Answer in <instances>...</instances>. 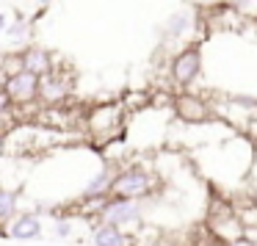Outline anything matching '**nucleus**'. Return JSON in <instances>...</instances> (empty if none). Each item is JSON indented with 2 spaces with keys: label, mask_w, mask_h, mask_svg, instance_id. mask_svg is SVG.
Listing matches in <instances>:
<instances>
[{
  "label": "nucleus",
  "mask_w": 257,
  "mask_h": 246,
  "mask_svg": "<svg viewBox=\"0 0 257 246\" xmlns=\"http://www.w3.org/2000/svg\"><path fill=\"white\" fill-rule=\"evenodd\" d=\"M174 111H177L180 119H185V122H191V125H199V122H207V119H210V105H207L202 97L188 94V91L174 97Z\"/></svg>",
  "instance_id": "0eeeda50"
},
{
  "label": "nucleus",
  "mask_w": 257,
  "mask_h": 246,
  "mask_svg": "<svg viewBox=\"0 0 257 246\" xmlns=\"http://www.w3.org/2000/svg\"><path fill=\"white\" fill-rule=\"evenodd\" d=\"M141 216H144V205H141V199H130V196H111L108 194L105 205H102L100 210V221H111L116 224V227H133V224L141 221Z\"/></svg>",
  "instance_id": "f03ea898"
},
{
  "label": "nucleus",
  "mask_w": 257,
  "mask_h": 246,
  "mask_svg": "<svg viewBox=\"0 0 257 246\" xmlns=\"http://www.w3.org/2000/svg\"><path fill=\"white\" fill-rule=\"evenodd\" d=\"M196 23H199V17H196L194 9L174 12L172 17L163 23V36H166V39H185V36H191V31H194Z\"/></svg>",
  "instance_id": "1a4fd4ad"
},
{
  "label": "nucleus",
  "mask_w": 257,
  "mask_h": 246,
  "mask_svg": "<svg viewBox=\"0 0 257 246\" xmlns=\"http://www.w3.org/2000/svg\"><path fill=\"white\" fill-rule=\"evenodd\" d=\"M31 23H34V17L17 14L14 20H9V28L3 31V34H6L12 42H28L31 39Z\"/></svg>",
  "instance_id": "4468645a"
},
{
  "label": "nucleus",
  "mask_w": 257,
  "mask_h": 246,
  "mask_svg": "<svg viewBox=\"0 0 257 246\" xmlns=\"http://www.w3.org/2000/svg\"><path fill=\"white\" fill-rule=\"evenodd\" d=\"M3 91L14 105H34V102H39V75L20 69L3 80Z\"/></svg>",
  "instance_id": "20e7f679"
},
{
  "label": "nucleus",
  "mask_w": 257,
  "mask_h": 246,
  "mask_svg": "<svg viewBox=\"0 0 257 246\" xmlns=\"http://www.w3.org/2000/svg\"><path fill=\"white\" fill-rule=\"evenodd\" d=\"M56 235L58 238H69L72 235V221L69 218H56Z\"/></svg>",
  "instance_id": "f3484780"
},
{
  "label": "nucleus",
  "mask_w": 257,
  "mask_h": 246,
  "mask_svg": "<svg viewBox=\"0 0 257 246\" xmlns=\"http://www.w3.org/2000/svg\"><path fill=\"white\" fill-rule=\"evenodd\" d=\"M34 3H36V6H39V9H47V6H50V3H56V0H34Z\"/></svg>",
  "instance_id": "412c9836"
},
{
  "label": "nucleus",
  "mask_w": 257,
  "mask_h": 246,
  "mask_svg": "<svg viewBox=\"0 0 257 246\" xmlns=\"http://www.w3.org/2000/svg\"><path fill=\"white\" fill-rule=\"evenodd\" d=\"M196 246H229V240H224V238H218L216 232H205L199 238V243Z\"/></svg>",
  "instance_id": "dca6fc26"
},
{
  "label": "nucleus",
  "mask_w": 257,
  "mask_h": 246,
  "mask_svg": "<svg viewBox=\"0 0 257 246\" xmlns=\"http://www.w3.org/2000/svg\"><path fill=\"white\" fill-rule=\"evenodd\" d=\"M194 9H213V6H218V3H224V0H188Z\"/></svg>",
  "instance_id": "6ab92c4d"
},
{
  "label": "nucleus",
  "mask_w": 257,
  "mask_h": 246,
  "mask_svg": "<svg viewBox=\"0 0 257 246\" xmlns=\"http://www.w3.org/2000/svg\"><path fill=\"white\" fill-rule=\"evenodd\" d=\"M152 188H155V174L141 169V166H127V169H119V172L113 174L108 194L111 196H130V199H144Z\"/></svg>",
  "instance_id": "f257e3e1"
},
{
  "label": "nucleus",
  "mask_w": 257,
  "mask_h": 246,
  "mask_svg": "<svg viewBox=\"0 0 257 246\" xmlns=\"http://www.w3.org/2000/svg\"><path fill=\"white\" fill-rule=\"evenodd\" d=\"M91 243L94 246H130V235L111 221H97L94 229H91Z\"/></svg>",
  "instance_id": "9b49d317"
},
{
  "label": "nucleus",
  "mask_w": 257,
  "mask_h": 246,
  "mask_svg": "<svg viewBox=\"0 0 257 246\" xmlns=\"http://www.w3.org/2000/svg\"><path fill=\"white\" fill-rule=\"evenodd\" d=\"M199 72H202V50H199V45L183 47V50L172 58V64H169V75H172L174 86H180V89H188V86L199 78Z\"/></svg>",
  "instance_id": "7ed1b4c3"
},
{
  "label": "nucleus",
  "mask_w": 257,
  "mask_h": 246,
  "mask_svg": "<svg viewBox=\"0 0 257 246\" xmlns=\"http://www.w3.org/2000/svg\"><path fill=\"white\" fill-rule=\"evenodd\" d=\"M14 111V102L9 100V94L3 89H0V116H6V113H12Z\"/></svg>",
  "instance_id": "a211bd4d"
},
{
  "label": "nucleus",
  "mask_w": 257,
  "mask_h": 246,
  "mask_svg": "<svg viewBox=\"0 0 257 246\" xmlns=\"http://www.w3.org/2000/svg\"><path fill=\"white\" fill-rule=\"evenodd\" d=\"M89 128H91V133H102L105 139H111L113 133H119V128H122V102L91 108Z\"/></svg>",
  "instance_id": "423d86ee"
},
{
  "label": "nucleus",
  "mask_w": 257,
  "mask_h": 246,
  "mask_svg": "<svg viewBox=\"0 0 257 246\" xmlns=\"http://www.w3.org/2000/svg\"><path fill=\"white\" fill-rule=\"evenodd\" d=\"M6 28H9V14L3 12V9H0V34H3Z\"/></svg>",
  "instance_id": "aec40b11"
},
{
  "label": "nucleus",
  "mask_w": 257,
  "mask_h": 246,
  "mask_svg": "<svg viewBox=\"0 0 257 246\" xmlns=\"http://www.w3.org/2000/svg\"><path fill=\"white\" fill-rule=\"evenodd\" d=\"M17 207H20V194L12 188H0V235H6V224L17 216Z\"/></svg>",
  "instance_id": "ddd939ff"
},
{
  "label": "nucleus",
  "mask_w": 257,
  "mask_h": 246,
  "mask_svg": "<svg viewBox=\"0 0 257 246\" xmlns=\"http://www.w3.org/2000/svg\"><path fill=\"white\" fill-rule=\"evenodd\" d=\"M72 78L64 69H50V72L39 75V102L45 105H64L72 94Z\"/></svg>",
  "instance_id": "39448f33"
},
{
  "label": "nucleus",
  "mask_w": 257,
  "mask_h": 246,
  "mask_svg": "<svg viewBox=\"0 0 257 246\" xmlns=\"http://www.w3.org/2000/svg\"><path fill=\"white\" fill-rule=\"evenodd\" d=\"M23 67L34 75H45L50 69H56V56L42 45H28L23 50Z\"/></svg>",
  "instance_id": "9d476101"
},
{
  "label": "nucleus",
  "mask_w": 257,
  "mask_h": 246,
  "mask_svg": "<svg viewBox=\"0 0 257 246\" xmlns=\"http://www.w3.org/2000/svg\"><path fill=\"white\" fill-rule=\"evenodd\" d=\"M113 174H116V169H113V166H108V163H105V166H100L89 180H86L80 196H108V188H111Z\"/></svg>",
  "instance_id": "f8f14e48"
},
{
  "label": "nucleus",
  "mask_w": 257,
  "mask_h": 246,
  "mask_svg": "<svg viewBox=\"0 0 257 246\" xmlns=\"http://www.w3.org/2000/svg\"><path fill=\"white\" fill-rule=\"evenodd\" d=\"M6 235L12 240H39L42 238V218L36 213H17L6 224Z\"/></svg>",
  "instance_id": "6e6552de"
},
{
  "label": "nucleus",
  "mask_w": 257,
  "mask_h": 246,
  "mask_svg": "<svg viewBox=\"0 0 257 246\" xmlns=\"http://www.w3.org/2000/svg\"><path fill=\"white\" fill-rule=\"evenodd\" d=\"M20 69H25L23 67V53H9V56L0 58V75H3V78L20 72Z\"/></svg>",
  "instance_id": "2eb2a0df"
}]
</instances>
